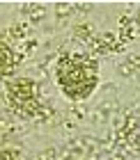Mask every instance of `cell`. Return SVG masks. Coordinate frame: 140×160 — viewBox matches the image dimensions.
<instances>
[{"label":"cell","instance_id":"3957f363","mask_svg":"<svg viewBox=\"0 0 140 160\" xmlns=\"http://www.w3.org/2000/svg\"><path fill=\"white\" fill-rule=\"evenodd\" d=\"M3 160H23V158H21V153L14 151V149H3Z\"/></svg>","mask_w":140,"mask_h":160},{"label":"cell","instance_id":"7a4b0ae2","mask_svg":"<svg viewBox=\"0 0 140 160\" xmlns=\"http://www.w3.org/2000/svg\"><path fill=\"white\" fill-rule=\"evenodd\" d=\"M5 96L7 103L14 112L23 114V117H32L39 110V96H37V87L32 80L28 78H16L9 80L5 87Z\"/></svg>","mask_w":140,"mask_h":160},{"label":"cell","instance_id":"6da1fadb","mask_svg":"<svg viewBox=\"0 0 140 160\" xmlns=\"http://www.w3.org/2000/svg\"><path fill=\"white\" fill-rule=\"evenodd\" d=\"M55 76H57L60 89L73 101L90 96L94 92V87H97V82H99L97 62L85 57V55H64V57H60Z\"/></svg>","mask_w":140,"mask_h":160}]
</instances>
